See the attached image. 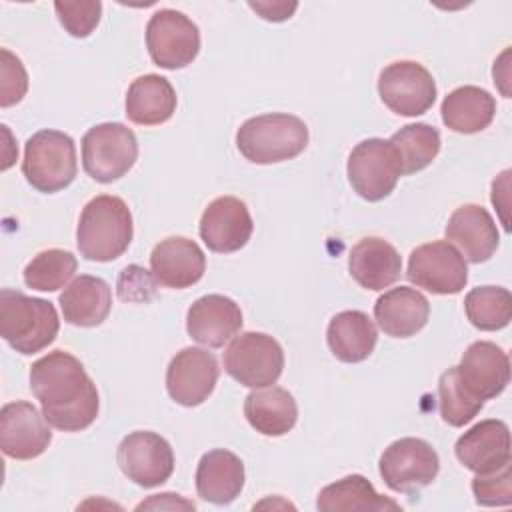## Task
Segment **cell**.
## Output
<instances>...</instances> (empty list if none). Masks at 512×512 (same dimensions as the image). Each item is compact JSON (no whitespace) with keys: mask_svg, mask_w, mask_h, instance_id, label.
Segmentation results:
<instances>
[{"mask_svg":"<svg viewBox=\"0 0 512 512\" xmlns=\"http://www.w3.org/2000/svg\"><path fill=\"white\" fill-rule=\"evenodd\" d=\"M138 160L136 134L122 122H104L92 126L82 138V166L96 182L110 184Z\"/></svg>","mask_w":512,"mask_h":512,"instance_id":"6","label":"cell"},{"mask_svg":"<svg viewBox=\"0 0 512 512\" xmlns=\"http://www.w3.org/2000/svg\"><path fill=\"white\" fill-rule=\"evenodd\" d=\"M242 328L240 306L222 294L198 298L186 314V332L192 340L208 348H220Z\"/></svg>","mask_w":512,"mask_h":512,"instance_id":"20","label":"cell"},{"mask_svg":"<svg viewBox=\"0 0 512 512\" xmlns=\"http://www.w3.org/2000/svg\"><path fill=\"white\" fill-rule=\"evenodd\" d=\"M64 320L72 326H100L112 308V290L106 280L90 274L74 278L58 298Z\"/></svg>","mask_w":512,"mask_h":512,"instance_id":"25","label":"cell"},{"mask_svg":"<svg viewBox=\"0 0 512 512\" xmlns=\"http://www.w3.org/2000/svg\"><path fill=\"white\" fill-rule=\"evenodd\" d=\"M248 6L256 10L264 20L284 22L296 12L298 2H248Z\"/></svg>","mask_w":512,"mask_h":512,"instance_id":"39","label":"cell"},{"mask_svg":"<svg viewBox=\"0 0 512 512\" xmlns=\"http://www.w3.org/2000/svg\"><path fill=\"white\" fill-rule=\"evenodd\" d=\"M236 146L254 164L292 160L308 146V126L294 114H260L238 128Z\"/></svg>","mask_w":512,"mask_h":512,"instance_id":"4","label":"cell"},{"mask_svg":"<svg viewBox=\"0 0 512 512\" xmlns=\"http://www.w3.org/2000/svg\"><path fill=\"white\" fill-rule=\"evenodd\" d=\"M244 488L242 460L224 448L202 454L196 468V492L202 500L224 506L234 502Z\"/></svg>","mask_w":512,"mask_h":512,"instance_id":"24","label":"cell"},{"mask_svg":"<svg viewBox=\"0 0 512 512\" xmlns=\"http://www.w3.org/2000/svg\"><path fill=\"white\" fill-rule=\"evenodd\" d=\"M406 276L418 288L446 296L462 292L468 282V268L462 254L448 240H436L410 252Z\"/></svg>","mask_w":512,"mask_h":512,"instance_id":"12","label":"cell"},{"mask_svg":"<svg viewBox=\"0 0 512 512\" xmlns=\"http://www.w3.org/2000/svg\"><path fill=\"white\" fill-rule=\"evenodd\" d=\"M326 342L330 352L348 364L366 360L378 342V332L374 322L366 312L344 310L332 316L326 330Z\"/></svg>","mask_w":512,"mask_h":512,"instance_id":"27","label":"cell"},{"mask_svg":"<svg viewBox=\"0 0 512 512\" xmlns=\"http://www.w3.org/2000/svg\"><path fill=\"white\" fill-rule=\"evenodd\" d=\"M116 462L124 476L142 488L164 484L174 472V452L166 438L150 430H136L122 438Z\"/></svg>","mask_w":512,"mask_h":512,"instance_id":"13","label":"cell"},{"mask_svg":"<svg viewBox=\"0 0 512 512\" xmlns=\"http://www.w3.org/2000/svg\"><path fill=\"white\" fill-rule=\"evenodd\" d=\"M378 94L394 114L412 118L432 108L436 82L420 62L398 60L380 72Z\"/></svg>","mask_w":512,"mask_h":512,"instance_id":"11","label":"cell"},{"mask_svg":"<svg viewBox=\"0 0 512 512\" xmlns=\"http://www.w3.org/2000/svg\"><path fill=\"white\" fill-rule=\"evenodd\" d=\"M30 388L48 424L62 432H80L98 416L96 384L70 352L54 350L38 358L30 366Z\"/></svg>","mask_w":512,"mask_h":512,"instance_id":"1","label":"cell"},{"mask_svg":"<svg viewBox=\"0 0 512 512\" xmlns=\"http://www.w3.org/2000/svg\"><path fill=\"white\" fill-rule=\"evenodd\" d=\"M176 92L168 78L158 74L138 76L126 92V116L138 126H158L176 112Z\"/></svg>","mask_w":512,"mask_h":512,"instance_id":"26","label":"cell"},{"mask_svg":"<svg viewBox=\"0 0 512 512\" xmlns=\"http://www.w3.org/2000/svg\"><path fill=\"white\" fill-rule=\"evenodd\" d=\"M78 268V260L70 250L48 248L38 252L24 268V284L32 290L54 292L68 284Z\"/></svg>","mask_w":512,"mask_h":512,"instance_id":"33","label":"cell"},{"mask_svg":"<svg viewBox=\"0 0 512 512\" xmlns=\"http://www.w3.org/2000/svg\"><path fill=\"white\" fill-rule=\"evenodd\" d=\"M472 492L480 506H510L512 504V472L510 464L496 472L476 474Z\"/></svg>","mask_w":512,"mask_h":512,"instance_id":"36","label":"cell"},{"mask_svg":"<svg viewBox=\"0 0 512 512\" xmlns=\"http://www.w3.org/2000/svg\"><path fill=\"white\" fill-rule=\"evenodd\" d=\"M28 90V74L18 56L8 48L0 50V106L18 104Z\"/></svg>","mask_w":512,"mask_h":512,"instance_id":"37","label":"cell"},{"mask_svg":"<svg viewBox=\"0 0 512 512\" xmlns=\"http://www.w3.org/2000/svg\"><path fill=\"white\" fill-rule=\"evenodd\" d=\"M446 240L460 248L464 260L480 264L492 258L500 236L490 212L478 204H462L452 212L444 228Z\"/></svg>","mask_w":512,"mask_h":512,"instance_id":"21","label":"cell"},{"mask_svg":"<svg viewBox=\"0 0 512 512\" xmlns=\"http://www.w3.org/2000/svg\"><path fill=\"white\" fill-rule=\"evenodd\" d=\"M244 416L248 424L264 436H284L298 420L294 396L280 386L252 390L244 400Z\"/></svg>","mask_w":512,"mask_h":512,"instance_id":"28","label":"cell"},{"mask_svg":"<svg viewBox=\"0 0 512 512\" xmlns=\"http://www.w3.org/2000/svg\"><path fill=\"white\" fill-rule=\"evenodd\" d=\"M52 430L44 414L26 400L8 402L0 410V448L8 458L32 460L50 446Z\"/></svg>","mask_w":512,"mask_h":512,"instance_id":"15","label":"cell"},{"mask_svg":"<svg viewBox=\"0 0 512 512\" xmlns=\"http://www.w3.org/2000/svg\"><path fill=\"white\" fill-rule=\"evenodd\" d=\"M134 226L128 204L112 194L92 198L80 214L76 244L92 262H110L122 256L132 242Z\"/></svg>","mask_w":512,"mask_h":512,"instance_id":"2","label":"cell"},{"mask_svg":"<svg viewBox=\"0 0 512 512\" xmlns=\"http://www.w3.org/2000/svg\"><path fill=\"white\" fill-rule=\"evenodd\" d=\"M454 452L476 474L496 472L510 464V430L502 420H482L456 440Z\"/></svg>","mask_w":512,"mask_h":512,"instance_id":"19","label":"cell"},{"mask_svg":"<svg viewBox=\"0 0 512 512\" xmlns=\"http://www.w3.org/2000/svg\"><path fill=\"white\" fill-rule=\"evenodd\" d=\"M346 174L350 186L360 198L378 202L392 194L398 178L402 176V168L390 140L368 138L352 148Z\"/></svg>","mask_w":512,"mask_h":512,"instance_id":"8","label":"cell"},{"mask_svg":"<svg viewBox=\"0 0 512 512\" xmlns=\"http://www.w3.org/2000/svg\"><path fill=\"white\" fill-rule=\"evenodd\" d=\"M218 376L216 356L204 348L188 346L170 360L166 368V390L180 406H200L212 394Z\"/></svg>","mask_w":512,"mask_h":512,"instance_id":"14","label":"cell"},{"mask_svg":"<svg viewBox=\"0 0 512 512\" xmlns=\"http://www.w3.org/2000/svg\"><path fill=\"white\" fill-rule=\"evenodd\" d=\"M54 10L58 14L64 30L74 38H86L94 32L102 16V2L86 0V2H54Z\"/></svg>","mask_w":512,"mask_h":512,"instance_id":"35","label":"cell"},{"mask_svg":"<svg viewBox=\"0 0 512 512\" xmlns=\"http://www.w3.org/2000/svg\"><path fill=\"white\" fill-rule=\"evenodd\" d=\"M390 144L394 146L402 174H414L432 164L440 152V132L424 122L406 124L392 134Z\"/></svg>","mask_w":512,"mask_h":512,"instance_id":"31","label":"cell"},{"mask_svg":"<svg viewBox=\"0 0 512 512\" xmlns=\"http://www.w3.org/2000/svg\"><path fill=\"white\" fill-rule=\"evenodd\" d=\"M350 276L366 290H384L400 278L402 258L384 238H362L348 256Z\"/></svg>","mask_w":512,"mask_h":512,"instance_id":"23","label":"cell"},{"mask_svg":"<svg viewBox=\"0 0 512 512\" xmlns=\"http://www.w3.org/2000/svg\"><path fill=\"white\" fill-rule=\"evenodd\" d=\"M462 386L478 400H490L504 392L510 382L508 354L494 342H472L456 366Z\"/></svg>","mask_w":512,"mask_h":512,"instance_id":"17","label":"cell"},{"mask_svg":"<svg viewBox=\"0 0 512 512\" xmlns=\"http://www.w3.org/2000/svg\"><path fill=\"white\" fill-rule=\"evenodd\" d=\"M146 48L156 66L178 70L198 56L200 30L184 12L160 8L146 24Z\"/></svg>","mask_w":512,"mask_h":512,"instance_id":"9","label":"cell"},{"mask_svg":"<svg viewBox=\"0 0 512 512\" xmlns=\"http://www.w3.org/2000/svg\"><path fill=\"white\" fill-rule=\"evenodd\" d=\"M440 112L442 122L450 130L460 134H476L492 124L496 100L480 86H460L446 94Z\"/></svg>","mask_w":512,"mask_h":512,"instance_id":"29","label":"cell"},{"mask_svg":"<svg viewBox=\"0 0 512 512\" xmlns=\"http://www.w3.org/2000/svg\"><path fill=\"white\" fill-rule=\"evenodd\" d=\"M142 508H152V510H162V508H168V510H178V508H186V510H194V502H188L184 500L180 494H172V492H164V494H154L150 496L146 502H140L136 506V510H142Z\"/></svg>","mask_w":512,"mask_h":512,"instance_id":"40","label":"cell"},{"mask_svg":"<svg viewBox=\"0 0 512 512\" xmlns=\"http://www.w3.org/2000/svg\"><path fill=\"white\" fill-rule=\"evenodd\" d=\"M438 406L442 420L454 428H460L482 410L484 402L474 398L462 386L456 366H452L446 372H442L438 380Z\"/></svg>","mask_w":512,"mask_h":512,"instance_id":"34","label":"cell"},{"mask_svg":"<svg viewBox=\"0 0 512 512\" xmlns=\"http://www.w3.org/2000/svg\"><path fill=\"white\" fill-rule=\"evenodd\" d=\"M464 310L474 328L484 332L502 330L512 318V296L502 286H478L466 294Z\"/></svg>","mask_w":512,"mask_h":512,"instance_id":"32","label":"cell"},{"mask_svg":"<svg viewBox=\"0 0 512 512\" xmlns=\"http://www.w3.org/2000/svg\"><path fill=\"white\" fill-rule=\"evenodd\" d=\"M154 288L146 270L138 268V266H128L122 270L120 280H118V296L122 300H136L134 292H140L142 300H148V294H144L140 288Z\"/></svg>","mask_w":512,"mask_h":512,"instance_id":"38","label":"cell"},{"mask_svg":"<svg viewBox=\"0 0 512 512\" xmlns=\"http://www.w3.org/2000/svg\"><path fill=\"white\" fill-rule=\"evenodd\" d=\"M150 270L160 286L184 290L204 276L206 256L194 240L170 236L154 246L150 254Z\"/></svg>","mask_w":512,"mask_h":512,"instance_id":"18","label":"cell"},{"mask_svg":"<svg viewBox=\"0 0 512 512\" xmlns=\"http://www.w3.org/2000/svg\"><path fill=\"white\" fill-rule=\"evenodd\" d=\"M384 484L402 494H414L438 476L440 458L432 444L422 438L394 440L380 456L378 462Z\"/></svg>","mask_w":512,"mask_h":512,"instance_id":"10","label":"cell"},{"mask_svg":"<svg viewBox=\"0 0 512 512\" xmlns=\"http://www.w3.org/2000/svg\"><path fill=\"white\" fill-rule=\"evenodd\" d=\"M224 370L242 386L266 388L284 370V350L270 334L242 332L224 350Z\"/></svg>","mask_w":512,"mask_h":512,"instance_id":"7","label":"cell"},{"mask_svg":"<svg viewBox=\"0 0 512 512\" xmlns=\"http://www.w3.org/2000/svg\"><path fill=\"white\" fill-rule=\"evenodd\" d=\"M316 508L320 512L342 510H400V504L388 496H382L362 474L344 476L318 492Z\"/></svg>","mask_w":512,"mask_h":512,"instance_id":"30","label":"cell"},{"mask_svg":"<svg viewBox=\"0 0 512 512\" xmlns=\"http://www.w3.org/2000/svg\"><path fill=\"white\" fill-rule=\"evenodd\" d=\"M78 172L72 136L60 130H40L24 146L22 174L26 182L44 194L68 188Z\"/></svg>","mask_w":512,"mask_h":512,"instance_id":"5","label":"cell"},{"mask_svg":"<svg viewBox=\"0 0 512 512\" xmlns=\"http://www.w3.org/2000/svg\"><path fill=\"white\" fill-rule=\"evenodd\" d=\"M198 230L208 250L230 254L248 244L254 224L244 200L220 196L204 208Z\"/></svg>","mask_w":512,"mask_h":512,"instance_id":"16","label":"cell"},{"mask_svg":"<svg viewBox=\"0 0 512 512\" xmlns=\"http://www.w3.org/2000/svg\"><path fill=\"white\" fill-rule=\"evenodd\" d=\"M430 316L426 296L410 286L384 292L374 304V318L380 330L392 338H410L420 332Z\"/></svg>","mask_w":512,"mask_h":512,"instance_id":"22","label":"cell"},{"mask_svg":"<svg viewBox=\"0 0 512 512\" xmlns=\"http://www.w3.org/2000/svg\"><path fill=\"white\" fill-rule=\"evenodd\" d=\"M60 330L54 304L20 290H0V336L20 354L30 356L50 346Z\"/></svg>","mask_w":512,"mask_h":512,"instance_id":"3","label":"cell"}]
</instances>
